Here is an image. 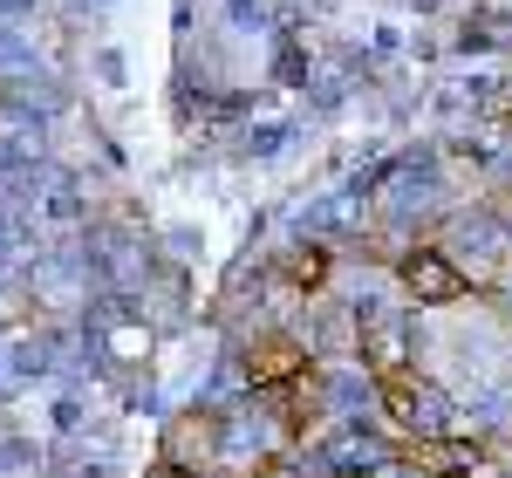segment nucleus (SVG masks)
I'll list each match as a JSON object with an SVG mask.
<instances>
[{"label":"nucleus","mask_w":512,"mask_h":478,"mask_svg":"<svg viewBox=\"0 0 512 478\" xmlns=\"http://www.w3.org/2000/svg\"><path fill=\"white\" fill-rule=\"evenodd\" d=\"M369 478H431V472H424V465H417L410 451H396L390 465H383V472H369Z\"/></svg>","instance_id":"obj_7"},{"label":"nucleus","mask_w":512,"mask_h":478,"mask_svg":"<svg viewBox=\"0 0 512 478\" xmlns=\"http://www.w3.org/2000/svg\"><path fill=\"white\" fill-rule=\"evenodd\" d=\"M226 7H233L239 28H260V21H267V0H226Z\"/></svg>","instance_id":"obj_8"},{"label":"nucleus","mask_w":512,"mask_h":478,"mask_svg":"<svg viewBox=\"0 0 512 478\" xmlns=\"http://www.w3.org/2000/svg\"><path fill=\"white\" fill-rule=\"evenodd\" d=\"M287 390H294V403H301L308 424H369V417H383V376L362 356L308 362Z\"/></svg>","instance_id":"obj_2"},{"label":"nucleus","mask_w":512,"mask_h":478,"mask_svg":"<svg viewBox=\"0 0 512 478\" xmlns=\"http://www.w3.org/2000/svg\"><path fill=\"white\" fill-rule=\"evenodd\" d=\"M308 7H328V0H308Z\"/></svg>","instance_id":"obj_12"},{"label":"nucleus","mask_w":512,"mask_h":478,"mask_svg":"<svg viewBox=\"0 0 512 478\" xmlns=\"http://www.w3.org/2000/svg\"><path fill=\"white\" fill-rule=\"evenodd\" d=\"M485 301H492V308H499V315L512 321V267H506L499 280H492V294H485Z\"/></svg>","instance_id":"obj_10"},{"label":"nucleus","mask_w":512,"mask_h":478,"mask_svg":"<svg viewBox=\"0 0 512 478\" xmlns=\"http://www.w3.org/2000/svg\"><path fill=\"white\" fill-rule=\"evenodd\" d=\"M239 137H246V144H239L246 158H274V151H287V137H294V123H246Z\"/></svg>","instance_id":"obj_6"},{"label":"nucleus","mask_w":512,"mask_h":478,"mask_svg":"<svg viewBox=\"0 0 512 478\" xmlns=\"http://www.w3.org/2000/svg\"><path fill=\"white\" fill-rule=\"evenodd\" d=\"M431 246L451 260V267H458V274H465V287H472V294H492V280L512 267L506 205L465 192V199H458V205H451V212L431 226Z\"/></svg>","instance_id":"obj_1"},{"label":"nucleus","mask_w":512,"mask_h":478,"mask_svg":"<svg viewBox=\"0 0 512 478\" xmlns=\"http://www.w3.org/2000/svg\"><path fill=\"white\" fill-rule=\"evenodd\" d=\"M390 274H396V294L417 308V315H437V308H458V301H472V287H465V274L437 253L431 239H417L410 253H396L390 260Z\"/></svg>","instance_id":"obj_4"},{"label":"nucleus","mask_w":512,"mask_h":478,"mask_svg":"<svg viewBox=\"0 0 512 478\" xmlns=\"http://www.w3.org/2000/svg\"><path fill=\"white\" fill-rule=\"evenodd\" d=\"M478 478H512V444H492V458H485Z\"/></svg>","instance_id":"obj_9"},{"label":"nucleus","mask_w":512,"mask_h":478,"mask_svg":"<svg viewBox=\"0 0 512 478\" xmlns=\"http://www.w3.org/2000/svg\"><path fill=\"white\" fill-rule=\"evenodd\" d=\"M301 89H308V110H315V117H335V110H349V103H355L362 82H355L349 69H315Z\"/></svg>","instance_id":"obj_5"},{"label":"nucleus","mask_w":512,"mask_h":478,"mask_svg":"<svg viewBox=\"0 0 512 478\" xmlns=\"http://www.w3.org/2000/svg\"><path fill=\"white\" fill-rule=\"evenodd\" d=\"M383 431L396 444H437V438H465V417H458V397L437 376L410 369V376L383 383Z\"/></svg>","instance_id":"obj_3"},{"label":"nucleus","mask_w":512,"mask_h":478,"mask_svg":"<svg viewBox=\"0 0 512 478\" xmlns=\"http://www.w3.org/2000/svg\"><path fill=\"white\" fill-rule=\"evenodd\" d=\"M506 239H512V199H506Z\"/></svg>","instance_id":"obj_11"}]
</instances>
